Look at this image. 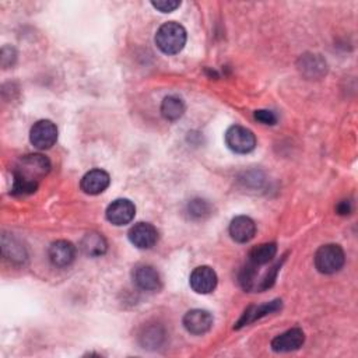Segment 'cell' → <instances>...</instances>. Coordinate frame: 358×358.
Listing matches in <instances>:
<instances>
[{
  "instance_id": "e0dca14e",
  "label": "cell",
  "mask_w": 358,
  "mask_h": 358,
  "mask_svg": "<svg viewBox=\"0 0 358 358\" xmlns=\"http://www.w3.org/2000/svg\"><path fill=\"white\" fill-rule=\"evenodd\" d=\"M300 70L309 79L320 77L326 73V62L319 55H305L300 59Z\"/></svg>"
},
{
  "instance_id": "cb8c5ba5",
  "label": "cell",
  "mask_w": 358,
  "mask_h": 358,
  "mask_svg": "<svg viewBox=\"0 0 358 358\" xmlns=\"http://www.w3.org/2000/svg\"><path fill=\"white\" fill-rule=\"evenodd\" d=\"M336 211H337V214H340V215H348V214H351V211H352V204H351V202H350V200H341V202L336 206Z\"/></svg>"
},
{
  "instance_id": "8fae6325",
  "label": "cell",
  "mask_w": 358,
  "mask_h": 358,
  "mask_svg": "<svg viewBox=\"0 0 358 358\" xmlns=\"http://www.w3.org/2000/svg\"><path fill=\"white\" fill-rule=\"evenodd\" d=\"M133 282L143 291H158L161 288V277L156 268L139 265L133 270Z\"/></svg>"
},
{
  "instance_id": "ffe728a7",
  "label": "cell",
  "mask_w": 358,
  "mask_h": 358,
  "mask_svg": "<svg viewBox=\"0 0 358 358\" xmlns=\"http://www.w3.org/2000/svg\"><path fill=\"white\" fill-rule=\"evenodd\" d=\"M3 255L8 257L10 261H16V262H23L26 259V251L24 247L16 244L15 240H12L8 243L6 236H3Z\"/></svg>"
},
{
  "instance_id": "ba28073f",
  "label": "cell",
  "mask_w": 358,
  "mask_h": 358,
  "mask_svg": "<svg viewBox=\"0 0 358 358\" xmlns=\"http://www.w3.org/2000/svg\"><path fill=\"white\" fill-rule=\"evenodd\" d=\"M190 287L197 294H210L217 287V275L209 266L196 268L189 279Z\"/></svg>"
},
{
  "instance_id": "2e32d148",
  "label": "cell",
  "mask_w": 358,
  "mask_h": 358,
  "mask_svg": "<svg viewBox=\"0 0 358 358\" xmlns=\"http://www.w3.org/2000/svg\"><path fill=\"white\" fill-rule=\"evenodd\" d=\"M282 300H275V301H270L268 304H263V305H259V307H250L244 315L241 316V319L238 320L236 323V329H241L247 325H251L252 322L266 316V315H270V314H275L277 312L279 309H282Z\"/></svg>"
},
{
  "instance_id": "7c38bea8",
  "label": "cell",
  "mask_w": 358,
  "mask_h": 358,
  "mask_svg": "<svg viewBox=\"0 0 358 358\" xmlns=\"http://www.w3.org/2000/svg\"><path fill=\"white\" fill-rule=\"evenodd\" d=\"M305 334L300 327L290 329L272 340V350L276 352H290L302 347Z\"/></svg>"
},
{
  "instance_id": "9c48e42d",
  "label": "cell",
  "mask_w": 358,
  "mask_h": 358,
  "mask_svg": "<svg viewBox=\"0 0 358 358\" xmlns=\"http://www.w3.org/2000/svg\"><path fill=\"white\" fill-rule=\"evenodd\" d=\"M257 234V224L251 217L238 215L229 224V235L238 244H247Z\"/></svg>"
},
{
  "instance_id": "5bb4252c",
  "label": "cell",
  "mask_w": 358,
  "mask_h": 358,
  "mask_svg": "<svg viewBox=\"0 0 358 358\" xmlns=\"http://www.w3.org/2000/svg\"><path fill=\"white\" fill-rule=\"evenodd\" d=\"M111 184V177L104 170H91L81 179V190L87 195H99Z\"/></svg>"
},
{
  "instance_id": "52a82bcc",
  "label": "cell",
  "mask_w": 358,
  "mask_h": 358,
  "mask_svg": "<svg viewBox=\"0 0 358 358\" xmlns=\"http://www.w3.org/2000/svg\"><path fill=\"white\" fill-rule=\"evenodd\" d=\"M129 241L139 250H150L158 241V231L149 222H139L131 228Z\"/></svg>"
},
{
  "instance_id": "ac0fdd59",
  "label": "cell",
  "mask_w": 358,
  "mask_h": 358,
  "mask_svg": "<svg viewBox=\"0 0 358 358\" xmlns=\"http://www.w3.org/2000/svg\"><path fill=\"white\" fill-rule=\"evenodd\" d=\"M277 254V245L275 243H268L255 247L250 254V262L254 266H265L273 262Z\"/></svg>"
},
{
  "instance_id": "4fadbf2b",
  "label": "cell",
  "mask_w": 358,
  "mask_h": 358,
  "mask_svg": "<svg viewBox=\"0 0 358 358\" xmlns=\"http://www.w3.org/2000/svg\"><path fill=\"white\" fill-rule=\"evenodd\" d=\"M49 261L56 268H67L74 262L76 247L69 241H56L49 247Z\"/></svg>"
},
{
  "instance_id": "6da1fadb",
  "label": "cell",
  "mask_w": 358,
  "mask_h": 358,
  "mask_svg": "<svg viewBox=\"0 0 358 358\" xmlns=\"http://www.w3.org/2000/svg\"><path fill=\"white\" fill-rule=\"evenodd\" d=\"M51 171V161L42 154L24 156L13 171V179L38 186L40 181Z\"/></svg>"
},
{
  "instance_id": "9a60e30c",
  "label": "cell",
  "mask_w": 358,
  "mask_h": 358,
  "mask_svg": "<svg viewBox=\"0 0 358 358\" xmlns=\"http://www.w3.org/2000/svg\"><path fill=\"white\" fill-rule=\"evenodd\" d=\"M80 250L86 257L90 258H99L108 250V243L99 232H88L86 234L80 241Z\"/></svg>"
},
{
  "instance_id": "30bf717a",
  "label": "cell",
  "mask_w": 358,
  "mask_h": 358,
  "mask_svg": "<svg viewBox=\"0 0 358 358\" xmlns=\"http://www.w3.org/2000/svg\"><path fill=\"white\" fill-rule=\"evenodd\" d=\"M213 315L204 309H192L184 316V326L190 334H204L213 326Z\"/></svg>"
},
{
  "instance_id": "603a6c76",
  "label": "cell",
  "mask_w": 358,
  "mask_h": 358,
  "mask_svg": "<svg viewBox=\"0 0 358 358\" xmlns=\"http://www.w3.org/2000/svg\"><path fill=\"white\" fill-rule=\"evenodd\" d=\"M152 5L161 13H171L181 6V2H177V0H160V2H152Z\"/></svg>"
},
{
  "instance_id": "8992f818",
  "label": "cell",
  "mask_w": 358,
  "mask_h": 358,
  "mask_svg": "<svg viewBox=\"0 0 358 358\" xmlns=\"http://www.w3.org/2000/svg\"><path fill=\"white\" fill-rule=\"evenodd\" d=\"M136 215V207L129 199H116L106 209V218L113 225H127Z\"/></svg>"
},
{
  "instance_id": "277c9868",
  "label": "cell",
  "mask_w": 358,
  "mask_h": 358,
  "mask_svg": "<svg viewBox=\"0 0 358 358\" xmlns=\"http://www.w3.org/2000/svg\"><path fill=\"white\" fill-rule=\"evenodd\" d=\"M225 143L228 149L236 154H248L257 147V138L252 131L234 125L225 132Z\"/></svg>"
},
{
  "instance_id": "3957f363",
  "label": "cell",
  "mask_w": 358,
  "mask_h": 358,
  "mask_svg": "<svg viewBox=\"0 0 358 358\" xmlns=\"http://www.w3.org/2000/svg\"><path fill=\"white\" fill-rule=\"evenodd\" d=\"M344 251L336 244L323 245L315 254V266L322 275H333L339 272L344 266Z\"/></svg>"
},
{
  "instance_id": "44dd1931",
  "label": "cell",
  "mask_w": 358,
  "mask_h": 358,
  "mask_svg": "<svg viewBox=\"0 0 358 358\" xmlns=\"http://www.w3.org/2000/svg\"><path fill=\"white\" fill-rule=\"evenodd\" d=\"M188 213L193 217V218H203L204 215H207L210 213V206L206 200L202 199H195L189 203L188 206Z\"/></svg>"
},
{
  "instance_id": "7a4b0ae2",
  "label": "cell",
  "mask_w": 358,
  "mask_h": 358,
  "mask_svg": "<svg viewBox=\"0 0 358 358\" xmlns=\"http://www.w3.org/2000/svg\"><path fill=\"white\" fill-rule=\"evenodd\" d=\"M186 44V30L175 22L163 24L156 34V45L165 55L179 54Z\"/></svg>"
},
{
  "instance_id": "d6986e66",
  "label": "cell",
  "mask_w": 358,
  "mask_h": 358,
  "mask_svg": "<svg viewBox=\"0 0 358 358\" xmlns=\"http://www.w3.org/2000/svg\"><path fill=\"white\" fill-rule=\"evenodd\" d=\"M161 113L168 121H177L185 113V104L175 95H168L161 104Z\"/></svg>"
},
{
  "instance_id": "7402d4cb",
  "label": "cell",
  "mask_w": 358,
  "mask_h": 358,
  "mask_svg": "<svg viewBox=\"0 0 358 358\" xmlns=\"http://www.w3.org/2000/svg\"><path fill=\"white\" fill-rule=\"evenodd\" d=\"M255 119L258 122L263 124V125H276L277 124V116L275 115V112L268 111V109H259L255 112Z\"/></svg>"
},
{
  "instance_id": "5b68a950",
  "label": "cell",
  "mask_w": 358,
  "mask_h": 358,
  "mask_svg": "<svg viewBox=\"0 0 358 358\" xmlns=\"http://www.w3.org/2000/svg\"><path fill=\"white\" fill-rule=\"evenodd\" d=\"M30 140L34 147L40 150L51 149L58 140V128L52 121L42 119L34 124L30 132Z\"/></svg>"
}]
</instances>
